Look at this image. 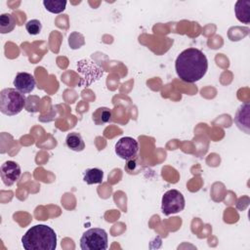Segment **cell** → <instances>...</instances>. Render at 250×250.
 Listing matches in <instances>:
<instances>
[{
	"label": "cell",
	"mask_w": 250,
	"mask_h": 250,
	"mask_svg": "<svg viewBox=\"0 0 250 250\" xmlns=\"http://www.w3.org/2000/svg\"><path fill=\"white\" fill-rule=\"evenodd\" d=\"M175 69L182 81L194 83L206 74L208 61L206 56L200 50L188 48L177 57Z\"/></svg>",
	"instance_id": "1"
},
{
	"label": "cell",
	"mask_w": 250,
	"mask_h": 250,
	"mask_svg": "<svg viewBox=\"0 0 250 250\" xmlns=\"http://www.w3.org/2000/svg\"><path fill=\"white\" fill-rule=\"evenodd\" d=\"M21 245L25 250H55L57 234L46 225L31 227L21 237Z\"/></svg>",
	"instance_id": "2"
},
{
	"label": "cell",
	"mask_w": 250,
	"mask_h": 250,
	"mask_svg": "<svg viewBox=\"0 0 250 250\" xmlns=\"http://www.w3.org/2000/svg\"><path fill=\"white\" fill-rule=\"evenodd\" d=\"M25 97L14 88H5L0 92V111L8 116L19 114L25 106Z\"/></svg>",
	"instance_id": "3"
},
{
	"label": "cell",
	"mask_w": 250,
	"mask_h": 250,
	"mask_svg": "<svg viewBox=\"0 0 250 250\" xmlns=\"http://www.w3.org/2000/svg\"><path fill=\"white\" fill-rule=\"evenodd\" d=\"M107 233L104 229L93 228L87 229L80 238L82 250H105L108 246Z\"/></svg>",
	"instance_id": "4"
},
{
	"label": "cell",
	"mask_w": 250,
	"mask_h": 250,
	"mask_svg": "<svg viewBox=\"0 0 250 250\" xmlns=\"http://www.w3.org/2000/svg\"><path fill=\"white\" fill-rule=\"evenodd\" d=\"M185 203V197L179 190L170 189L162 196L161 211L165 216L176 214L184 210Z\"/></svg>",
	"instance_id": "5"
},
{
	"label": "cell",
	"mask_w": 250,
	"mask_h": 250,
	"mask_svg": "<svg viewBox=\"0 0 250 250\" xmlns=\"http://www.w3.org/2000/svg\"><path fill=\"white\" fill-rule=\"evenodd\" d=\"M139 151L138 142L131 137H123L115 144V153L124 160L133 159Z\"/></svg>",
	"instance_id": "6"
},
{
	"label": "cell",
	"mask_w": 250,
	"mask_h": 250,
	"mask_svg": "<svg viewBox=\"0 0 250 250\" xmlns=\"http://www.w3.org/2000/svg\"><path fill=\"white\" fill-rule=\"evenodd\" d=\"M1 179L5 186H13L21 175V170L20 165L12 160L5 161L0 168Z\"/></svg>",
	"instance_id": "7"
},
{
	"label": "cell",
	"mask_w": 250,
	"mask_h": 250,
	"mask_svg": "<svg viewBox=\"0 0 250 250\" xmlns=\"http://www.w3.org/2000/svg\"><path fill=\"white\" fill-rule=\"evenodd\" d=\"M36 81L32 74L27 72H19L14 79V86L21 94H27L33 91Z\"/></svg>",
	"instance_id": "8"
},
{
	"label": "cell",
	"mask_w": 250,
	"mask_h": 250,
	"mask_svg": "<svg viewBox=\"0 0 250 250\" xmlns=\"http://www.w3.org/2000/svg\"><path fill=\"white\" fill-rule=\"evenodd\" d=\"M234 122L237 127L244 131L246 134H249V104L245 103L239 106L236 111Z\"/></svg>",
	"instance_id": "9"
},
{
	"label": "cell",
	"mask_w": 250,
	"mask_h": 250,
	"mask_svg": "<svg viewBox=\"0 0 250 250\" xmlns=\"http://www.w3.org/2000/svg\"><path fill=\"white\" fill-rule=\"evenodd\" d=\"M234 12L237 20L244 23L250 21V1H237L234 6Z\"/></svg>",
	"instance_id": "10"
},
{
	"label": "cell",
	"mask_w": 250,
	"mask_h": 250,
	"mask_svg": "<svg viewBox=\"0 0 250 250\" xmlns=\"http://www.w3.org/2000/svg\"><path fill=\"white\" fill-rule=\"evenodd\" d=\"M65 144L68 148L74 151H82L85 148V143L79 133L72 132L66 136Z\"/></svg>",
	"instance_id": "11"
},
{
	"label": "cell",
	"mask_w": 250,
	"mask_h": 250,
	"mask_svg": "<svg viewBox=\"0 0 250 250\" xmlns=\"http://www.w3.org/2000/svg\"><path fill=\"white\" fill-rule=\"evenodd\" d=\"M104 179V172L99 168H90L84 172L83 180L88 185L101 184Z\"/></svg>",
	"instance_id": "12"
},
{
	"label": "cell",
	"mask_w": 250,
	"mask_h": 250,
	"mask_svg": "<svg viewBox=\"0 0 250 250\" xmlns=\"http://www.w3.org/2000/svg\"><path fill=\"white\" fill-rule=\"evenodd\" d=\"M92 118L96 125L105 124L111 118V110L107 107H99L93 112Z\"/></svg>",
	"instance_id": "13"
},
{
	"label": "cell",
	"mask_w": 250,
	"mask_h": 250,
	"mask_svg": "<svg viewBox=\"0 0 250 250\" xmlns=\"http://www.w3.org/2000/svg\"><path fill=\"white\" fill-rule=\"evenodd\" d=\"M16 21L11 14H2L0 16V32L2 34L9 33L15 28Z\"/></svg>",
	"instance_id": "14"
},
{
	"label": "cell",
	"mask_w": 250,
	"mask_h": 250,
	"mask_svg": "<svg viewBox=\"0 0 250 250\" xmlns=\"http://www.w3.org/2000/svg\"><path fill=\"white\" fill-rule=\"evenodd\" d=\"M66 1L62 0H44L43 5L47 11L53 14H60L64 11L66 6Z\"/></svg>",
	"instance_id": "15"
},
{
	"label": "cell",
	"mask_w": 250,
	"mask_h": 250,
	"mask_svg": "<svg viewBox=\"0 0 250 250\" xmlns=\"http://www.w3.org/2000/svg\"><path fill=\"white\" fill-rule=\"evenodd\" d=\"M25 29L30 35H37L41 32L42 23L38 20H30L25 23Z\"/></svg>",
	"instance_id": "16"
}]
</instances>
